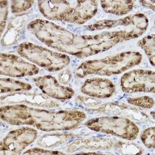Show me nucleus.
<instances>
[{"instance_id":"nucleus-1","label":"nucleus","mask_w":155,"mask_h":155,"mask_svg":"<svg viewBox=\"0 0 155 155\" xmlns=\"http://www.w3.org/2000/svg\"><path fill=\"white\" fill-rule=\"evenodd\" d=\"M28 30L41 42L61 53L84 58L142 34L133 31H104L95 35H79L47 20L37 19L28 24Z\"/></svg>"},{"instance_id":"nucleus-2","label":"nucleus","mask_w":155,"mask_h":155,"mask_svg":"<svg viewBox=\"0 0 155 155\" xmlns=\"http://www.w3.org/2000/svg\"><path fill=\"white\" fill-rule=\"evenodd\" d=\"M0 115L10 125H31L44 132L70 130L86 118V114L81 110L51 111L22 104L2 106Z\"/></svg>"},{"instance_id":"nucleus-3","label":"nucleus","mask_w":155,"mask_h":155,"mask_svg":"<svg viewBox=\"0 0 155 155\" xmlns=\"http://www.w3.org/2000/svg\"><path fill=\"white\" fill-rule=\"evenodd\" d=\"M142 55L138 51H124L102 59L83 62L76 70V75L84 78L90 74L112 76L120 74L139 64Z\"/></svg>"},{"instance_id":"nucleus-4","label":"nucleus","mask_w":155,"mask_h":155,"mask_svg":"<svg viewBox=\"0 0 155 155\" xmlns=\"http://www.w3.org/2000/svg\"><path fill=\"white\" fill-rule=\"evenodd\" d=\"M17 52L22 58L50 72L60 71L70 63L65 54L50 50L31 42H23L17 47Z\"/></svg>"},{"instance_id":"nucleus-5","label":"nucleus","mask_w":155,"mask_h":155,"mask_svg":"<svg viewBox=\"0 0 155 155\" xmlns=\"http://www.w3.org/2000/svg\"><path fill=\"white\" fill-rule=\"evenodd\" d=\"M90 130L119 138L134 140L139 134L138 126L130 119L119 116H104L91 119L85 123Z\"/></svg>"},{"instance_id":"nucleus-6","label":"nucleus","mask_w":155,"mask_h":155,"mask_svg":"<svg viewBox=\"0 0 155 155\" xmlns=\"http://www.w3.org/2000/svg\"><path fill=\"white\" fill-rule=\"evenodd\" d=\"M120 85L122 91L126 93H154L155 73L142 69L130 71L121 77Z\"/></svg>"},{"instance_id":"nucleus-7","label":"nucleus","mask_w":155,"mask_h":155,"mask_svg":"<svg viewBox=\"0 0 155 155\" xmlns=\"http://www.w3.org/2000/svg\"><path fill=\"white\" fill-rule=\"evenodd\" d=\"M37 131L30 127H22L9 132L0 144L2 154H19L37 139Z\"/></svg>"},{"instance_id":"nucleus-8","label":"nucleus","mask_w":155,"mask_h":155,"mask_svg":"<svg viewBox=\"0 0 155 155\" xmlns=\"http://www.w3.org/2000/svg\"><path fill=\"white\" fill-rule=\"evenodd\" d=\"M148 19L144 14L137 13L117 20L99 21L93 24L86 25L85 28L89 31H94L124 26L127 30L137 31L143 34L148 27Z\"/></svg>"},{"instance_id":"nucleus-9","label":"nucleus","mask_w":155,"mask_h":155,"mask_svg":"<svg viewBox=\"0 0 155 155\" xmlns=\"http://www.w3.org/2000/svg\"><path fill=\"white\" fill-rule=\"evenodd\" d=\"M39 71L36 65L25 61L21 57L9 54H1L0 73L12 78L33 76Z\"/></svg>"},{"instance_id":"nucleus-10","label":"nucleus","mask_w":155,"mask_h":155,"mask_svg":"<svg viewBox=\"0 0 155 155\" xmlns=\"http://www.w3.org/2000/svg\"><path fill=\"white\" fill-rule=\"evenodd\" d=\"M2 104H22L43 108H55L59 106L58 103L51 100L45 94L21 91L10 93L1 97Z\"/></svg>"},{"instance_id":"nucleus-11","label":"nucleus","mask_w":155,"mask_h":155,"mask_svg":"<svg viewBox=\"0 0 155 155\" xmlns=\"http://www.w3.org/2000/svg\"><path fill=\"white\" fill-rule=\"evenodd\" d=\"M38 8L43 16L51 21L70 23L75 2L68 1H38Z\"/></svg>"},{"instance_id":"nucleus-12","label":"nucleus","mask_w":155,"mask_h":155,"mask_svg":"<svg viewBox=\"0 0 155 155\" xmlns=\"http://www.w3.org/2000/svg\"><path fill=\"white\" fill-rule=\"evenodd\" d=\"M89 110L97 114L119 116L142 123H145L150 119L145 112L120 102H107L98 107L89 109Z\"/></svg>"},{"instance_id":"nucleus-13","label":"nucleus","mask_w":155,"mask_h":155,"mask_svg":"<svg viewBox=\"0 0 155 155\" xmlns=\"http://www.w3.org/2000/svg\"><path fill=\"white\" fill-rule=\"evenodd\" d=\"M33 80L42 93L49 97L65 101L71 99L74 95L72 88L61 84L55 77L51 75L38 76Z\"/></svg>"},{"instance_id":"nucleus-14","label":"nucleus","mask_w":155,"mask_h":155,"mask_svg":"<svg viewBox=\"0 0 155 155\" xmlns=\"http://www.w3.org/2000/svg\"><path fill=\"white\" fill-rule=\"evenodd\" d=\"M81 91L89 97L106 99L113 96L115 92V86L109 79L94 78L84 81L81 87Z\"/></svg>"},{"instance_id":"nucleus-15","label":"nucleus","mask_w":155,"mask_h":155,"mask_svg":"<svg viewBox=\"0 0 155 155\" xmlns=\"http://www.w3.org/2000/svg\"><path fill=\"white\" fill-rule=\"evenodd\" d=\"M115 142L111 138L94 137L74 140L67 147L66 151L73 153L81 150L106 151L114 148Z\"/></svg>"},{"instance_id":"nucleus-16","label":"nucleus","mask_w":155,"mask_h":155,"mask_svg":"<svg viewBox=\"0 0 155 155\" xmlns=\"http://www.w3.org/2000/svg\"><path fill=\"white\" fill-rule=\"evenodd\" d=\"M97 9L98 2L97 1H76L70 23L83 24L93 18Z\"/></svg>"},{"instance_id":"nucleus-17","label":"nucleus","mask_w":155,"mask_h":155,"mask_svg":"<svg viewBox=\"0 0 155 155\" xmlns=\"http://www.w3.org/2000/svg\"><path fill=\"white\" fill-rule=\"evenodd\" d=\"M25 19L24 16H18L11 21L2 38V44L3 46L12 45L17 42L23 31Z\"/></svg>"},{"instance_id":"nucleus-18","label":"nucleus","mask_w":155,"mask_h":155,"mask_svg":"<svg viewBox=\"0 0 155 155\" xmlns=\"http://www.w3.org/2000/svg\"><path fill=\"white\" fill-rule=\"evenodd\" d=\"M102 8L106 13L117 16H122L128 14L134 8L135 2L114 0V1H101Z\"/></svg>"},{"instance_id":"nucleus-19","label":"nucleus","mask_w":155,"mask_h":155,"mask_svg":"<svg viewBox=\"0 0 155 155\" xmlns=\"http://www.w3.org/2000/svg\"><path fill=\"white\" fill-rule=\"evenodd\" d=\"M73 135L71 134H51L44 135L38 138L37 144L45 148H51L60 146L68 141Z\"/></svg>"},{"instance_id":"nucleus-20","label":"nucleus","mask_w":155,"mask_h":155,"mask_svg":"<svg viewBox=\"0 0 155 155\" xmlns=\"http://www.w3.org/2000/svg\"><path fill=\"white\" fill-rule=\"evenodd\" d=\"M1 93H13L21 91H28L32 89V86L27 83L11 78H1L0 80Z\"/></svg>"},{"instance_id":"nucleus-21","label":"nucleus","mask_w":155,"mask_h":155,"mask_svg":"<svg viewBox=\"0 0 155 155\" xmlns=\"http://www.w3.org/2000/svg\"><path fill=\"white\" fill-rule=\"evenodd\" d=\"M138 45L143 49L148 58L151 65L155 63V37L151 34L142 38L138 42Z\"/></svg>"},{"instance_id":"nucleus-22","label":"nucleus","mask_w":155,"mask_h":155,"mask_svg":"<svg viewBox=\"0 0 155 155\" xmlns=\"http://www.w3.org/2000/svg\"><path fill=\"white\" fill-rule=\"evenodd\" d=\"M114 148L116 151L124 154H139L143 153V149L141 147L129 142H115Z\"/></svg>"},{"instance_id":"nucleus-23","label":"nucleus","mask_w":155,"mask_h":155,"mask_svg":"<svg viewBox=\"0 0 155 155\" xmlns=\"http://www.w3.org/2000/svg\"><path fill=\"white\" fill-rule=\"evenodd\" d=\"M127 102L128 104L130 105L142 108L150 109L153 107L154 104V99L150 96H141L137 97L128 98L127 99Z\"/></svg>"},{"instance_id":"nucleus-24","label":"nucleus","mask_w":155,"mask_h":155,"mask_svg":"<svg viewBox=\"0 0 155 155\" xmlns=\"http://www.w3.org/2000/svg\"><path fill=\"white\" fill-rule=\"evenodd\" d=\"M154 127H151L148 128L141 133V140L142 143L144 145L149 149H154L155 146V140H154Z\"/></svg>"},{"instance_id":"nucleus-25","label":"nucleus","mask_w":155,"mask_h":155,"mask_svg":"<svg viewBox=\"0 0 155 155\" xmlns=\"http://www.w3.org/2000/svg\"><path fill=\"white\" fill-rule=\"evenodd\" d=\"M34 1H12L11 2V9L13 14H21L27 11L32 8Z\"/></svg>"},{"instance_id":"nucleus-26","label":"nucleus","mask_w":155,"mask_h":155,"mask_svg":"<svg viewBox=\"0 0 155 155\" xmlns=\"http://www.w3.org/2000/svg\"><path fill=\"white\" fill-rule=\"evenodd\" d=\"M76 101L80 105L88 107L89 109L98 107L101 104V101L96 98L84 96H78L76 97Z\"/></svg>"},{"instance_id":"nucleus-27","label":"nucleus","mask_w":155,"mask_h":155,"mask_svg":"<svg viewBox=\"0 0 155 155\" xmlns=\"http://www.w3.org/2000/svg\"><path fill=\"white\" fill-rule=\"evenodd\" d=\"M8 15V2L0 1V25H1L2 35L3 34L6 27Z\"/></svg>"},{"instance_id":"nucleus-28","label":"nucleus","mask_w":155,"mask_h":155,"mask_svg":"<svg viewBox=\"0 0 155 155\" xmlns=\"http://www.w3.org/2000/svg\"><path fill=\"white\" fill-rule=\"evenodd\" d=\"M23 154H64L61 151H54V150H46L40 148H34L29 149L23 153Z\"/></svg>"},{"instance_id":"nucleus-29","label":"nucleus","mask_w":155,"mask_h":155,"mask_svg":"<svg viewBox=\"0 0 155 155\" xmlns=\"http://www.w3.org/2000/svg\"><path fill=\"white\" fill-rule=\"evenodd\" d=\"M58 81L63 85H67L70 83L72 78V73L70 69L67 68L62 70L58 75Z\"/></svg>"},{"instance_id":"nucleus-30","label":"nucleus","mask_w":155,"mask_h":155,"mask_svg":"<svg viewBox=\"0 0 155 155\" xmlns=\"http://www.w3.org/2000/svg\"><path fill=\"white\" fill-rule=\"evenodd\" d=\"M140 4L148 9H151L152 11H155V1H140Z\"/></svg>"},{"instance_id":"nucleus-31","label":"nucleus","mask_w":155,"mask_h":155,"mask_svg":"<svg viewBox=\"0 0 155 155\" xmlns=\"http://www.w3.org/2000/svg\"><path fill=\"white\" fill-rule=\"evenodd\" d=\"M150 115H151V117H152L153 119H154V111H152V112L150 113Z\"/></svg>"}]
</instances>
